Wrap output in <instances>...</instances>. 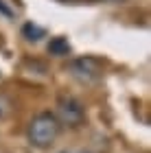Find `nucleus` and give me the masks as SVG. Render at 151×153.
<instances>
[{
	"label": "nucleus",
	"mask_w": 151,
	"mask_h": 153,
	"mask_svg": "<svg viewBox=\"0 0 151 153\" xmlns=\"http://www.w3.org/2000/svg\"><path fill=\"white\" fill-rule=\"evenodd\" d=\"M59 153H88V151H59Z\"/></svg>",
	"instance_id": "0eeeda50"
},
{
	"label": "nucleus",
	"mask_w": 151,
	"mask_h": 153,
	"mask_svg": "<svg viewBox=\"0 0 151 153\" xmlns=\"http://www.w3.org/2000/svg\"><path fill=\"white\" fill-rule=\"evenodd\" d=\"M0 16H4V18H13V11L4 4V0H0Z\"/></svg>",
	"instance_id": "423d86ee"
},
{
	"label": "nucleus",
	"mask_w": 151,
	"mask_h": 153,
	"mask_svg": "<svg viewBox=\"0 0 151 153\" xmlns=\"http://www.w3.org/2000/svg\"><path fill=\"white\" fill-rule=\"evenodd\" d=\"M61 131L59 120L55 118L53 112H39L37 116H33V120L29 123V129H26V138L33 147L37 149H46L57 140Z\"/></svg>",
	"instance_id": "f257e3e1"
},
{
	"label": "nucleus",
	"mask_w": 151,
	"mask_h": 153,
	"mask_svg": "<svg viewBox=\"0 0 151 153\" xmlns=\"http://www.w3.org/2000/svg\"><path fill=\"white\" fill-rule=\"evenodd\" d=\"M46 35H48V31H46L44 26L35 24V22H26L22 26V37L26 42H39V39H44Z\"/></svg>",
	"instance_id": "39448f33"
},
{
	"label": "nucleus",
	"mask_w": 151,
	"mask_h": 153,
	"mask_svg": "<svg viewBox=\"0 0 151 153\" xmlns=\"http://www.w3.org/2000/svg\"><path fill=\"white\" fill-rule=\"evenodd\" d=\"M107 2H123V0H107Z\"/></svg>",
	"instance_id": "6e6552de"
},
{
	"label": "nucleus",
	"mask_w": 151,
	"mask_h": 153,
	"mask_svg": "<svg viewBox=\"0 0 151 153\" xmlns=\"http://www.w3.org/2000/svg\"><path fill=\"white\" fill-rule=\"evenodd\" d=\"M55 118L59 120V125H66V127H79L86 120V107L77 96L70 94H61L57 99V112Z\"/></svg>",
	"instance_id": "7ed1b4c3"
},
{
	"label": "nucleus",
	"mask_w": 151,
	"mask_h": 153,
	"mask_svg": "<svg viewBox=\"0 0 151 153\" xmlns=\"http://www.w3.org/2000/svg\"><path fill=\"white\" fill-rule=\"evenodd\" d=\"M68 72L79 83L92 85V83L101 81L103 72H105V64H103V59L94 57V55H83V57H77L68 64Z\"/></svg>",
	"instance_id": "f03ea898"
},
{
	"label": "nucleus",
	"mask_w": 151,
	"mask_h": 153,
	"mask_svg": "<svg viewBox=\"0 0 151 153\" xmlns=\"http://www.w3.org/2000/svg\"><path fill=\"white\" fill-rule=\"evenodd\" d=\"M70 51H72V46L66 35H57L48 42V55H53V57H68Z\"/></svg>",
	"instance_id": "20e7f679"
},
{
	"label": "nucleus",
	"mask_w": 151,
	"mask_h": 153,
	"mask_svg": "<svg viewBox=\"0 0 151 153\" xmlns=\"http://www.w3.org/2000/svg\"><path fill=\"white\" fill-rule=\"evenodd\" d=\"M0 116H2V109H0Z\"/></svg>",
	"instance_id": "1a4fd4ad"
}]
</instances>
